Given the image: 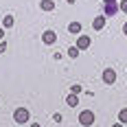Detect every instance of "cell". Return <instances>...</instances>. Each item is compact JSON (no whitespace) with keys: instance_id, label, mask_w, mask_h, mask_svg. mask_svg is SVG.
Wrapping results in <instances>:
<instances>
[{"instance_id":"1","label":"cell","mask_w":127,"mask_h":127,"mask_svg":"<svg viewBox=\"0 0 127 127\" xmlns=\"http://www.w3.org/2000/svg\"><path fill=\"white\" fill-rule=\"evenodd\" d=\"M96 121V116H94V112L92 110H83L81 114H79V123L83 127H92V123Z\"/></svg>"},{"instance_id":"2","label":"cell","mask_w":127,"mask_h":127,"mask_svg":"<svg viewBox=\"0 0 127 127\" xmlns=\"http://www.w3.org/2000/svg\"><path fill=\"white\" fill-rule=\"evenodd\" d=\"M29 118H31V114H29V110H26V107H18V110L13 112V121H15V123H20V125L29 123Z\"/></svg>"},{"instance_id":"3","label":"cell","mask_w":127,"mask_h":127,"mask_svg":"<svg viewBox=\"0 0 127 127\" xmlns=\"http://www.w3.org/2000/svg\"><path fill=\"white\" fill-rule=\"evenodd\" d=\"M118 11H121V9H118V2H103V15H105V18H112V15H116Z\"/></svg>"},{"instance_id":"4","label":"cell","mask_w":127,"mask_h":127,"mask_svg":"<svg viewBox=\"0 0 127 127\" xmlns=\"http://www.w3.org/2000/svg\"><path fill=\"white\" fill-rule=\"evenodd\" d=\"M42 42H44L46 46H53V44L57 42V33L51 31V29H48V31H44V33H42Z\"/></svg>"},{"instance_id":"5","label":"cell","mask_w":127,"mask_h":127,"mask_svg":"<svg viewBox=\"0 0 127 127\" xmlns=\"http://www.w3.org/2000/svg\"><path fill=\"white\" fill-rule=\"evenodd\" d=\"M90 44H92L90 35H79V39H77V48H79V51H86V48H90Z\"/></svg>"},{"instance_id":"6","label":"cell","mask_w":127,"mask_h":127,"mask_svg":"<svg viewBox=\"0 0 127 127\" xmlns=\"http://www.w3.org/2000/svg\"><path fill=\"white\" fill-rule=\"evenodd\" d=\"M105 22H107L105 15H96V18L92 20V29H94V31H103V29H105Z\"/></svg>"},{"instance_id":"7","label":"cell","mask_w":127,"mask_h":127,"mask_svg":"<svg viewBox=\"0 0 127 127\" xmlns=\"http://www.w3.org/2000/svg\"><path fill=\"white\" fill-rule=\"evenodd\" d=\"M103 81L107 83V86H112L116 81V70H112V68H107V70H103Z\"/></svg>"},{"instance_id":"8","label":"cell","mask_w":127,"mask_h":127,"mask_svg":"<svg viewBox=\"0 0 127 127\" xmlns=\"http://www.w3.org/2000/svg\"><path fill=\"white\" fill-rule=\"evenodd\" d=\"M39 9L42 11H53L55 9V0H39Z\"/></svg>"},{"instance_id":"9","label":"cell","mask_w":127,"mask_h":127,"mask_svg":"<svg viewBox=\"0 0 127 127\" xmlns=\"http://www.w3.org/2000/svg\"><path fill=\"white\" fill-rule=\"evenodd\" d=\"M66 105H70V107H77V105H79V94H72V92H70V94L66 96Z\"/></svg>"},{"instance_id":"10","label":"cell","mask_w":127,"mask_h":127,"mask_svg":"<svg viewBox=\"0 0 127 127\" xmlns=\"http://www.w3.org/2000/svg\"><path fill=\"white\" fill-rule=\"evenodd\" d=\"M68 31H70L72 35H79V33H81V22H70V24H68Z\"/></svg>"},{"instance_id":"11","label":"cell","mask_w":127,"mask_h":127,"mask_svg":"<svg viewBox=\"0 0 127 127\" xmlns=\"http://www.w3.org/2000/svg\"><path fill=\"white\" fill-rule=\"evenodd\" d=\"M13 24H15L13 15H4V18H2V29H11Z\"/></svg>"},{"instance_id":"12","label":"cell","mask_w":127,"mask_h":127,"mask_svg":"<svg viewBox=\"0 0 127 127\" xmlns=\"http://www.w3.org/2000/svg\"><path fill=\"white\" fill-rule=\"evenodd\" d=\"M79 55H81V51H79L77 46H70V48H68V57H72V59H77Z\"/></svg>"},{"instance_id":"13","label":"cell","mask_w":127,"mask_h":127,"mask_svg":"<svg viewBox=\"0 0 127 127\" xmlns=\"http://www.w3.org/2000/svg\"><path fill=\"white\" fill-rule=\"evenodd\" d=\"M118 123H123V125H127V107H123V110L118 112Z\"/></svg>"},{"instance_id":"14","label":"cell","mask_w":127,"mask_h":127,"mask_svg":"<svg viewBox=\"0 0 127 127\" xmlns=\"http://www.w3.org/2000/svg\"><path fill=\"white\" fill-rule=\"evenodd\" d=\"M70 92H72V94H81V92H83V88H81L79 83H72V86H70Z\"/></svg>"},{"instance_id":"15","label":"cell","mask_w":127,"mask_h":127,"mask_svg":"<svg viewBox=\"0 0 127 127\" xmlns=\"http://www.w3.org/2000/svg\"><path fill=\"white\" fill-rule=\"evenodd\" d=\"M118 9L127 15V0H118Z\"/></svg>"},{"instance_id":"16","label":"cell","mask_w":127,"mask_h":127,"mask_svg":"<svg viewBox=\"0 0 127 127\" xmlns=\"http://www.w3.org/2000/svg\"><path fill=\"white\" fill-rule=\"evenodd\" d=\"M4 51H7V42H4V39H0V55H2Z\"/></svg>"},{"instance_id":"17","label":"cell","mask_w":127,"mask_h":127,"mask_svg":"<svg viewBox=\"0 0 127 127\" xmlns=\"http://www.w3.org/2000/svg\"><path fill=\"white\" fill-rule=\"evenodd\" d=\"M53 121L55 123H62V114H53Z\"/></svg>"},{"instance_id":"18","label":"cell","mask_w":127,"mask_h":127,"mask_svg":"<svg viewBox=\"0 0 127 127\" xmlns=\"http://www.w3.org/2000/svg\"><path fill=\"white\" fill-rule=\"evenodd\" d=\"M0 39H4V29L0 26Z\"/></svg>"},{"instance_id":"19","label":"cell","mask_w":127,"mask_h":127,"mask_svg":"<svg viewBox=\"0 0 127 127\" xmlns=\"http://www.w3.org/2000/svg\"><path fill=\"white\" fill-rule=\"evenodd\" d=\"M112 127H125V125H123V123H114Z\"/></svg>"},{"instance_id":"20","label":"cell","mask_w":127,"mask_h":127,"mask_svg":"<svg viewBox=\"0 0 127 127\" xmlns=\"http://www.w3.org/2000/svg\"><path fill=\"white\" fill-rule=\"evenodd\" d=\"M123 33H125V35H127V22H125V24H123Z\"/></svg>"},{"instance_id":"21","label":"cell","mask_w":127,"mask_h":127,"mask_svg":"<svg viewBox=\"0 0 127 127\" xmlns=\"http://www.w3.org/2000/svg\"><path fill=\"white\" fill-rule=\"evenodd\" d=\"M31 127H42V125H39V123H31Z\"/></svg>"},{"instance_id":"22","label":"cell","mask_w":127,"mask_h":127,"mask_svg":"<svg viewBox=\"0 0 127 127\" xmlns=\"http://www.w3.org/2000/svg\"><path fill=\"white\" fill-rule=\"evenodd\" d=\"M66 2H68V4H75V0H66Z\"/></svg>"},{"instance_id":"23","label":"cell","mask_w":127,"mask_h":127,"mask_svg":"<svg viewBox=\"0 0 127 127\" xmlns=\"http://www.w3.org/2000/svg\"><path fill=\"white\" fill-rule=\"evenodd\" d=\"M103 2H118V0H103Z\"/></svg>"}]
</instances>
